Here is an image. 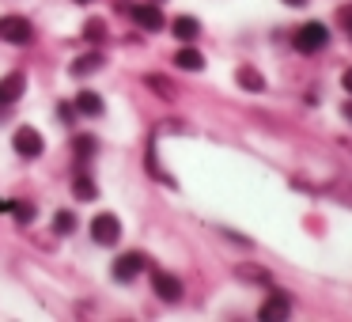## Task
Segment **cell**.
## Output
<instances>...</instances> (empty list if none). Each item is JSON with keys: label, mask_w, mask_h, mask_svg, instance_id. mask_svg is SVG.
<instances>
[{"label": "cell", "mask_w": 352, "mask_h": 322, "mask_svg": "<svg viewBox=\"0 0 352 322\" xmlns=\"http://www.w3.org/2000/svg\"><path fill=\"white\" fill-rule=\"evenodd\" d=\"M34 39L31 19L23 16H0V42H12V46H27Z\"/></svg>", "instance_id": "6da1fadb"}, {"label": "cell", "mask_w": 352, "mask_h": 322, "mask_svg": "<svg viewBox=\"0 0 352 322\" xmlns=\"http://www.w3.org/2000/svg\"><path fill=\"white\" fill-rule=\"evenodd\" d=\"M91 239L99 246H118V239H122V220H118L114 213H99L91 220Z\"/></svg>", "instance_id": "7a4b0ae2"}, {"label": "cell", "mask_w": 352, "mask_h": 322, "mask_svg": "<svg viewBox=\"0 0 352 322\" xmlns=\"http://www.w3.org/2000/svg\"><path fill=\"white\" fill-rule=\"evenodd\" d=\"M326 42H329V27L326 23H307V27L296 31V50L299 54H318Z\"/></svg>", "instance_id": "3957f363"}, {"label": "cell", "mask_w": 352, "mask_h": 322, "mask_svg": "<svg viewBox=\"0 0 352 322\" xmlns=\"http://www.w3.org/2000/svg\"><path fill=\"white\" fill-rule=\"evenodd\" d=\"M12 144H16V152L23 155V160H38V155L46 152V140H42V133L31 129V125H19L16 137H12Z\"/></svg>", "instance_id": "277c9868"}, {"label": "cell", "mask_w": 352, "mask_h": 322, "mask_svg": "<svg viewBox=\"0 0 352 322\" xmlns=\"http://www.w3.org/2000/svg\"><path fill=\"white\" fill-rule=\"evenodd\" d=\"M144 266H148L144 254H140V250H129V254H122V258L110 266V273H114L118 284H129V281H137V277L144 273Z\"/></svg>", "instance_id": "5b68a950"}, {"label": "cell", "mask_w": 352, "mask_h": 322, "mask_svg": "<svg viewBox=\"0 0 352 322\" xmlns=\"http://www.w3.org/2000/svg\"><path fill=\"white\" fill-rule=\"evenodd\" d=\"M152 288H155V296H160L163 303H178V299H182V281H178L175 273L155 269V273H152Z\"/></svg>", "instance_id": "8992f818"}, {"label": "cell", "mask_w": 352, "mask_h": 322, "mask_svg": "<svg viewBox=\"0 0 352 322\" xmlns=\"http://www.w3.org/2000/svg\"><path fill=\"white\" fill-rule=\"evenodd\" d=\"M129 16H133V23L144 27V31H163V12L155 8L152 0H148V4H133Z\"/></svg>", "instance_id": "52a82bcc"}, {"label": "cell", "mask_w": 352, "mask_h": 322, "mask_svg": "<svg viewBox=\"0 0 352 322\" xmlns=\"http://www.w3.org/2000/svg\"><path fill=\"white\" fill-rule=\"evenodd\" d=\"M288 311H292V299L284 296V292H273V296H269L265 303L258 307V319H265V322H280V319H288Z\"/></svg>", "instance_id": "ba28073f"}, {"label": "cell", "mask_w": 352, "mask_h": 322, "mask_svg": "<svg viewBox=\"0 0 352 322\" xmlns=\"http://www.w3.org/2000/svg\"><path fill=\"white\" fill-rule=\"evenodd\" d=\"M23 87H27V76L23 72H8V76H0V107H8V103H19L23 99Z\"/></svg>", "instance_id": "9c48e42d"}, {"label": "cell", "mask_w": 352, "mask_h": 322, "mask_svg": "<svg viewBox=\"0 0 352 322\" xmlns=\"http://www.w3.org/2000/svg\"><path fill=\"white\" fill-rule=\"evenodd\" d=\"M72 110H76V114H87V118H99L102 114V99L95 92H80L76 95V107H72Z\"/></svg>", "instance_id": "30bf717a"}, {"label": "cell", "mask_w": 352, "mask_h": 322, "mask_svg": "<svg viewBox=\"0 0 352 322\" xmlns=\"http://www.w3.org/2000/svg\"><path fill=\"white\" fill-rule=\"evenodd\" d=\"M170 31H175V34H178V39H182V42H193V39H197V34H201V23H197V19H193V16H178L175 23H170Z\"/></svg>", "instance_id": "8fae6325"}, {"label": "cell", "mask_w": 352, "mask_h": 322, "mask_svg": "<svg viewBox=\"0 0 352 322\" xmlns=\"http://www.w3.org/2000/svg\"><path fill=\"white\" fill-rule=\"evenodd\" d=\"M72 193H76V201H95V197H99V186H95V178L76 175V178H72Z\"/></svg>", "instance_id": "7c38bea8"}, {"label": "cell", "mask_w": 352, "mask_h": 322, "mask_svg": "<svg viewBox=\"0 0 352 322\" xmlns=\"http://www.w3.org/2000/svg\"><path fill=\"white\" fill-rule=\"evenodd\" d=\"M0 213H12L19 224L34 220V205H27V201H0Z\"/></svg>", "instance_id": "4fadbf2b"}, {"label": "cell", "mask_w": 352, "mask_h": 322, "mask_svg": "<svg viewBox=\"0 0 352 322\" xmlns=\"http://www.w3.org/2000/svg\"><path fill=\"white\" fill-rule=\"evenodd\" d=\"M175 65H178V69H186V72H201V69H205V57H201L197 50H190V46H186V50H178Z\"/></svg>", "instance_id": "5bb4252c"}, {"label": "cell", "mask_w": 352, "mask_h": 322, "mask_svg": "<svg viewBox=\"0 0 352 322\" xmlns=\"http://www.w3.org/2000/svg\"><path fill=\"white\" fill-rule=\"evenodd\" d=\"M102 69V57L99 54H84L80 61H72V76H91V72Z\"/></svg>", "instance_id": "9a60e30c"}, {"label": "cell", "mask_w": 352, "mask_h": 322, "mask_svg": "<svg viewBox=\"0 0 352 322\" xmlns=\"http://www.w3.org/2000/svg\"><path fill=\"white\" fill-rule=\"evenodd\" d=\"M235 80L246 87V92H265V80H261V72H254V69H239Z\"/></svg>", "instance_id": "2e32d148"}, {"label": "cell", "mask_w": 352, "mask_h": 322, "mask_svg": "<svg viewBox=\"0 0 352 322\" xmlns=\"http://www.w3.org/2000/svg\"><path fill=\"white\" fill-rule=\"evenodd\" d=\"M54 231H57V235H72V231H76V213L61 208V213L54 216Z\"/></svg>", "instance_id": "e0dca14e"}, {"label": "cell", "mask_w": 352, "mask_h": 322, "mask_svg": "<svg viewBox=\"0 0 352 322\" xmlns=\"http://www.w3.org/2000/svg\"><path fill=\"white\" fill-rule=\"evenodd\" d=\"M84 39L87 42H102V39H107V23H102V19H87V23H84Z\"/></svg>", "instance_id": "ac0fdd59"}, {"label": "cell", "mask_w": 352, "mask_h": 322, "mask_svg": "<svg viewBox=\"0 0 352 322\" xmlns=\"http://www.w3.org/2000/svg\"><path fill=\"white\" fill-rule=\"evenodd\" d=\"M148 87H155V95H163V99H175V84L163 76H148Z\"/></svg>", "instance_id": "d6986e66"}, {"label": "cell", "mask_w": 352, "mask_h": 322, "mask_svg": "<svg viewBox=\"0 0 352 322\" xmlns=\"http://www.w3.org/2000/svg\"><path fill=\"white\" fill-rule=\"evenodd\" d=\"M95 148H99V140H95V137H76V155H80V160H91Z\"/></svg>", "instance_id": "ffe728a7"}, {"label": "cell", "mask_w": 352, "mask_h": 322, "mask_svg": "<svg viewBox=\"0 0 352 322\" xmlns=\"http://www.w3.org/2000/svg\"><path fill=\"white\" fill-rule=\"evenodd\" d=\"M239 277H243V281H258V284H269V273H265V269H254V266H243V269H239Z\"/></svg>", "instance_id": "44dd1931"}, {"label": "cell", "mask_w": 352, "mask_h": 322, "mask_svg": "<svg viewBox=\"0 0 352 322\" xmlns=\"http://www.w3.org/2000/svg\"><path fill=\"white\" fill-rule=\"evenodd\" d=\"M337 23H341L344 31L352 34V4H344V8H337Z\"/></svg>", "instance_id": "7402d4cb"}, {"label": "cell", "mask_w": 352, "mask_h": 322, "mask_svg": "<svg viewBox=\"0 0 352 322\" xmlns=\"http://www.w3.org/2000/svg\"><path fill=\"white\" fill-rule=\"evenodd\" d=\"M341 84H344V92L352 95V69H344V76H341Z\"/></svg>", "instance_id": "603a6c76"}, {"label": "cell", "mask_w": 352, "mask_h": 322, "mask_svg": "<svg viewBox=\"0 0 352 322\" xmlns=\"http://www.w3.org/2000/svg\"><path fill=\"white\" fill-rule=\"evenodd\" d=\"M341 114H344V118H349V122H352V103H344V107H341Z\"/></svg>", "instance_id": "cb8c5ba5"}, {"label": "cell", "mask_w": 352, "mask_h": 322, "mask_svg": "<svg viewBox=\"0 0 352 322\" xmlns=\"http://www.w3.org/2000/svg\"><path fill=\"white\" fill-rule=\"evenodd\" d=\"M284 4H292V8H303L307 0H284Z\"/></svg>", "instance_id": "d4e9b609"}, {"label": "cell", "mask_w": 352, "mask_h": 322, "mask_svg": "<svg viewBox=\"0 0 352 322\" xmlns=\"http://www.w3.org/2000/svg\"><path fill=\"white\" fill-rule=\"evenodd\" d=\"M76 4H91V0H76Z\"/></svg>", "instance_id": "484cf974"}, {"label": "cell", "mask_w": 352, "mask_h": 322, "mask_svg": "<svg viewBox=\"0 0 352 322\" xmlns=\"http://www.w3.org/2000/svg\"><path fill=\"white\" fill-rule=\"evenodd\" d=\"M152 4H160V0H152Z\"/></svg>", "instance_id": "4316f807"}]
</instances>
